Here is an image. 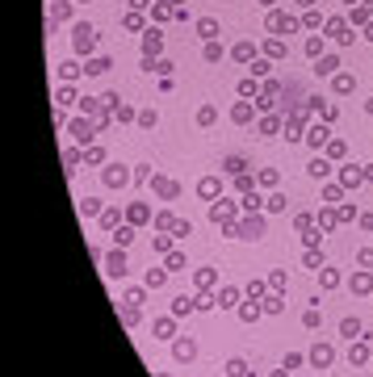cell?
I'll return each mask as SVG.
<instances>
[{"label":"cell","instance_id":"11","mask_svg":"<svg viewBox=\"0 0 373 377\" xmlns=\"http://www.w3.org/2000/svg\"><path fill=\"white\" fill-rule=\"evenodd\" d=\"M302 323H306V327H315V331H319V323H323V315H319V306H310V310L302 315Z\"/></svg>","mask_w":373,"mask_h":377},{"label":"cell","instance_id":"3","mask_svg":"<svg viewBox=\"0 0 373 377\" xmlns=\"http://www.w3.org/2000/svg\"><path fill=\"white\" fill-rule=\"evenodd\" d=\"M227 373H231V377H252L247 361H239V356H231V361H227Z\"/></svg>","mask_w":373,"mask_h":377},{"label":"cell","instance_id":"12","mask_svg":"<svg viewBox=\"0 0 373 377\" xmlns=\"http://www.w3.org/2000/svg\"><path fill=\"white\" fill-rule=\"evenodd\" d=\"M348 356H352L357 365H365V361H369V344H352V352H348Z\"/></svg>","mask_w":373,"mask_h":377},{"label":"cell","instance_id":"13","mask_svg":"<svg viewBox=\"0 0 373 377\" xmlns=\"http://www.w3.org/2000/svg\"><path fill=\"white\" fill-rule=\"evenodd\" d=\"M302 260H306V268H310V272H315V268H323V256H319V247H315V252H306Z\"/></svg>","mask_w":373,"mask_h":377},{"label":"cell","instance_id":"17","mask_svg":"<svg viewBox=\"0 0 373 377\" xmlns=\"http://www.w3.org/2000/svg\"><path fill=\"white\" fill-rule=\"evenodd\" d=\"M156 335H164V339L172 335V319H160V323H156Z\"/></svg>","mask_w":373,"mask_h":377},{"label":"cell","instance_id":"10","mask_svg":"<svg viewBox=\"0 0 373 377\" xmlns=\"http://www.w3.org/2000/svg\"><path fill=\"white\" fill-rule=\"evenodd\" d=\"M218 306H227V310L239 306V294H235V289H223V294H218Z\"/></svg>","mask_w":373,"mask_h":377},{"label":"cell","instance_id":"19","mask_svg":"<svg viewBox=\"0 0 373 377\" xmlns=\"http://www.w3.org/2000/svg\"><path fill=\"white\" fill-rule=\"evenodd\" d=\"M156 285H164V272L156 268V272H147V289H156Z\"/></svg>","mask_w":373,"mask_h":377},{"label":"cell","instance_id":"14","mask_svg":"<svg viewBox=\"0 0 373 377\" xmlns=\"http://www.w3.org/2000/svg\"><path fill=\"white\" fill-rule=\"evenodd\" d=\"M180 268H184V256L172 252V256H168V268H164V272H180Z\"/></svg>","mask_w":373,"mask_h":377},{"label":"cell","instance_id":"5","mask_svg":"<svg viewBox=\"0 0 373 377\" xmlns=\"http://www.w3.org/2000/svg\"><path fill=\"white\" fill-rule=\"evenodd\" d=\"M310 365H331V348H327V344L310 348Z\"/></svg>","mask_w":373,"mask_h":377},{"label":"cell","instance_id":"21","mask_svg":"<svg viewBox=\"0 0 373 377\" xmlns=\"http://www.w3.org/2000/svg\"><path fill=\"white\" fill-rule=\"evenodd\" d=\"M361 264H365V268H373V247H365V252H361Z\"/></svg>","mask_w":373,"mask_h":377},{"label":"cell","instance_id":"4","mask_svg":"<svg viewBox=\"0 0 373 377\" xmlns=\"http://www.w3.org/2000/svg\"><path fill=\"white\" fill-rule=\"evenodd\" d=\"M340 335H344V339H357V335H361V319H344V323H340Z\"/></svg>","mask_w":373,"mask_h":377},{"label":"cell","instance_id":"8","mask_svg":"<svg viewBox=\"0 0 373 377\" xmlns=\"http://www.w3.org/2000/svg\"><path fill=\"white\" fill-rule=\"evenodd\" d=\"M319 281L331 289V285H340V272H335V268H319Z\"/></svg>","mask_w":373,"mask_h":377},{"label":"cell","instance_id":"7","mask_svg":"<svg viewBox=\"0 0 373 377\" xmlns=\"http://www.w3.org/2000/svg\"><path fill=\"white\" fill-rule=\"evenodd\" d=\"M105 272H109V277H122V272H126V260H122V252H113V256H109V268H105Z\"/></svg>","mask_w":373,"mask_h":377},{"label":"cell","instance_id":"20","mask_svg":"<svg viewBox=\"0 0 373 377\" xmlns=\"http://www.w3.org/2000/svg\"><path fill=\"white\" fill-rule=\"evenodd\" d=\"M239 319H247V323H252V319H260V310H256V306H239Z\"/></svg>","mask_w":373,"mask_h":377},{"label":"cell","instance_id":"2","mask_svg":"<svg viewBox=\"0 0 373 377\" xmlns=\"http://www.w3.org/2000/svg\"><path fill=\"white\" fill-rule=\"evenodd\" d=\"M197 310V298H176L172 302V319H184V315H193Z\"/></svg>","mask_w":373,"mask_h":377},{"label":"cell","instance_id":"15","mask_svg":"<svg viewBox=\"0 0 373 377\" xmlns=\"http://www.w3.org/2000/svg\"><path fill=\"white\" fill-rule=\"evenodd\" d=\"M281 210H285V197L273 193V197H268V214H281Z\"/></svg>","mask_w":373,"mask_h":377},{"label":"cell","instance_id":"9","mask_svg":"<svg viewBox=\"0 0 373 377\" xmlns=\"http://www.w3.org/2000/svg\"><path fill=\"white\" fill-rule=\"evenodd\" d=\"M214 277H218L214 268H201V272H197V289H210V285H214Z\"/></svg>","mask_w":373,"mask_h":377},{"label":"cell","instance_id":"16","mask_svg":"<svg viewBox=\"0 0 373 377\" xmlns=\"http://www.w3.org/2000/svg\"><path fill=\"white\" fill-rule=\"evenodd\" d=\"M201 197H218V180H201Z\"/></svg>","mask_w":373,"mask_h":377},{"label":"cell","instance_id":"18","mask_svg":"<svg viewBox=\"0 0 373 377\" xmlns=\"http://www.w3.org/2000/svg\"><path fill=\"white\" fill-rule=\"evenodd\" d=\"M268 285H273V289H281V294H285V272L277 268V272H273V277H268Z\"/></svg>","mask_w":373,"mask_h":377},{"label":"cell","instance_id":"22","mask_svg":"<svg viewBox=\"0 0 373 377\" xmlns=\"http://www.w3.org/2000/svg\"><path fill=\"white\" fill-rule=\"evenodd\" d=\"M273 377H290V369H277V373H273Z\"/></svg>","mask_w":373,"mask_h":377},{"label":"cell","instance_id":"6","mask_svg":"<svg viewBox=\"0 0 373 377\" xmlns=\"http://www.w3.org/2000/svg\"><path fill=\"white\" fill-rule=\"evenodd\" d=\"M352 289H357V294H369V289H373V277H369V268L352 277Z\"/></svg>","mask_w":373,"mask_h":377},{"label":"cell","instance_id":"1","mask_svg":"<svg viewBox=\"0 0 373 377\" xmlns=\"http://www.w3.org/2000/svg\"><path fill=\"white\" fill-rule=\"evenodd\" d=\"M172 356H176V361H193V356H197V344H193V339H176V344H172Z\"/></svg>","mask_w":373,"mask_h":377}]
</instances>
